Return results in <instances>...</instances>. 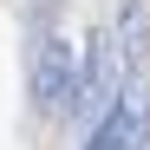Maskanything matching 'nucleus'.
I'll return each instance as SVG.
<instances>
[{
	"mask_svg": "<svg viewBox=\"0 0 150 150\" xmlns=\"http://www.w3.org/2000/svg\"><path fill=\"white\" fill-rule=\"evenodd\" d=\"M144 137H150L144 105H137V91H124L117 105H111V117H105V124H91V144H85V150H137Z\"/></svg>",
	"mask_w": 150,
	"mask_h": 150,
	"instance_id": "nucleus-3",
	"label": "nucleus"
},
{
	"mask_svg": "<svg viewBox=\"0 0 150 150\" xmlns=\"http://www.w3.org/2000/svg\"><path fill=\"white\" fill-rule=\"evenodd\" d=\"M33 105L46 117H65V111H79V59H72V46L46 33L33 46Z\"/></svg>",
	"mask_w": 150,
	"mask_h": 150,
	"instance_id": "nucleus-2",
	"label": "nucleus"
},
{
	"mask_svg": "<svg viewBox=\"0 0 150 150\" xmlns=\"http://www.w3.org/2000/svg\"><path fill=\"white\" fill-rule=\"evenodd\" d=\"M85 46H91V52H85V72H79V111H72V117L105 124L111 105L131 91V85H124V46H117L111 33H91Z\"/></svg>",
	"mask_w": 150,
	"mask_h": 150,
	"instance_id": "nucleus-1",
	"label": "nucleus"
}]
</instances>
